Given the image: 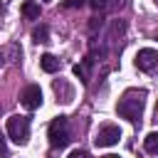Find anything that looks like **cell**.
<instances>
[{
  "label": "cell",
  "mask_w": 158,
  "mask_h": 158,
  "mask_svg": "<svg viewBox=\"0 0 158 158\" xmlns=\"http://www.w3.org/2000/svg\"><path fill=\"white\" fill-rule=\"evenodd\" d=\"M143 106H146V89H128L123 91V96L116 104V114L126 121H131L133 126L141 123L143 116Z\"/></svg>",
  "instance_id": "1"
},
{
  "label": "cell",
  "mask_w": 158,
  "mask_h": 158,
  "mask_svg": "<svg viewBox=\"0 0 158 158\" xmlns=\"http://www.w3.org/2000/svg\"><path fill=\"white\" fill-rule=\"evenodd\" d=\"M47 136H49V146L54 151H62L67 148V143L72 141V133H69V118L67 116H57L52 118L49 128H47Z\"/></svg>",
  "instance_id": "2"
},
{
  "label": "cell",
  "mask_w": 158,
  "mask_h": 158,
  "mask_svg": "<svg viewBox=\"0 0 158 158\" xmlns=\"http://www.w3.org/2000/svg\"><path fill=\"white\" fill-rule=\"evenodd\" d=\"M30 126H32L30 116H10L7 123H5L7 138H12V141L20 143V146L27 143V138H30Z\"/></svg>",
  "instance_id": "3"
},
{
  "label": "cell",
  "mask_w": 158,
  "mask_h": 158,
  "mask_svg": "<svg viewBox=\"0 0 158 158\" xmlns=\"http://www.w3.org/2000/svg\"><path fill=\"white\" fill-rule=\"evenodd\" d=\"M118 138H121V128L114 126V123H106V126H101V128L96 131L94 143H96L99 148H109V146H116Z\"/></svg>",
  "instance_id": "4"
},
{
  "label": "cell",
  "mask_w": 158,
  "mask_h": 158,
  "mask_svg": "<svg viewBox=\"0 0 158 158\" xmlns=\"http://www.w3.org/2000/svg\"><path fill=\"white\" fill-rule=\"evenodd\" d=\"M20 101H22V106H25L27 111L40 109V106H42V89H40L37 84L25 86V89H22V94H20Z\"/></svg>",
  "instance_id": "5"
},
{
  "label": "cell",
  "mask_w": 158,
  "mask_h": 158,
  "mask_svg": "<svg viewBox=\"0 0 158 158\" xmlns=\"http://www.w3.org/2000/svg\"><path fill=\"white\" fill-rule=\"evenodd\" d=\"M136 67H138L141 72H153V69L158 67V52L151 49V47L138 49V54H136Z\"/></svg>",
  "instance_id": "6"
},
{
  "label": "cell",
  "mask_w": 158,
  "mask_h": 158,
  "mask_svg": "<svg viewBox=\"0 0 158 158\" xmlns=\"http://www.w3.org/2000/svg\"><path fill=\"white\" fill-rule=\"evenodd\" d=\"M94 62H96V57H91V54H86L79 64H74V74L79 77V81L81 84H89V79H91V67H94Z\"/></svg>",
  "instance_id": "7"
},
{
  "label": "cell",
  "mask_w": 158,
  "mask_h": 158,
  "mask_svg": "<svg viewBox=\"0 0 158 158\" xmlns=\"http://www.w3.org/2000/svg\"><path fill=\"white\" fill-rule=\"evenodd\" d=\"M54 91H57L59 101H64V104H69V101L74 99V89H72L64 79H54Z\"/></svg>",
  "instance_id": "8"
},
{
  "label": "cell",
  "mask_w": 158,
  "mask_h": 158,
  "mask_svg": "<svg viewBox=\"0 0 158 158\" xmlns=\"http://www.w3.org/2000/svg\"><path fill=\"white\" fill-rule=\"evenodd\" d=\"M40 67H42V72L54 74V72H59V69H62V62H59L54 54H42V57H40Z\"/></svg>",
  "instance_id": "9"
},
{
  "label": "cell",
  "mask_w": 158,
  "mask_h": 158,
  "mask_svg": "<svg viewBox=\"0 0 158 158\" xmlns=\"http://www.w3.org/2000/svg\"><path fill=\"white\" fill-rule=\"evenodd\" d=\"M40 12H42V10H40V5H37L35 0H25V2H22V17H25V20H37Z\"/></svg>",
  "instance_id": "10"
},
{
  "label": "cell",
  "mask_w": 158,
  "mask_h": 158,
  "mask_svg": "<svg viewBox=\"0 0 158 158\" xmlns=\"http://www.w3.org/2000/svg\"><path fill=\"white\" fill-rule=\"evenodd\" d=\"M143 151H146L148 156H158V133H156V131H151V133L143 138Z\"/></svg>",
  "instance_id": "11"
},
{
  "label": "cell",
  "mask_w": 158,
  "mask_h": 158,
  "mask_svg": "<svg viewBox=\"0 0 158 158\" xmlns=\"http://www.w3.org/2000/svg\"><path fill=\"white\" fill-rule=\"evenodd\" d=\"M32 40H35L37 44H44V42H49V27H47V25H40V27H35V30H32Z\"/></svg>",
  "instance_id": "12"
},
{
  "label": "cell",
  "mask_w": 158,
  "mask_h": 158,
  "mask_svg": "<svg viewBox=\"0 0 158 158\" xmlns=\"http://www.w3.org/2000/svg\"><path fill=\"white\" fill-rule=\"evenodd\" d=\"M101 25H104V20H101V15H94V17L89 20V35H91V37H96V30H99Z\"/></svg>",
  "instance_id": "13"
},
{
  "label": "cell",
  "mask_w": 158,
  "mask_h": 158,
  "mask_svg": "<svg viewBox=\"0 0 158 158\" xmlns=\"http://www.w3.org/2000/svg\"><path fill=\"white\" fill-rule=\"evenodd\" d=\"M89 5H91V7H94V12L99 15V12H104V10H106L109 0H89Z\"/></svg>",
  "instance_id": "14"
},
{
  "label": "cell",
  "mask_w": 158,
  "mask_h": 158,
  "mask_svg": "<svg viewBox=\"0 0 158 158\" xmlns=\"http://www.w3.org/2000/svg\"><path fill=\"white\" fill-rule=\"evenodd\" d=\"M86 2H89V0H67L64 5H67V7H81V5H86Z\"/></svg>",
  "instance_id": "15"
},
{
  "label": "cell",
  "mask_w": 158,
  "mask_h": 158,
  "mask_svg": "<svg viewBox=\"0 0 158 158\" xmlns=\"http://www.w3.org/2000/svg\"><path fill=\"white\" fill-rule=\"evenodd\" d=\"M69 158H89V153H86V151H81V148H77V151H72V153H69Z\"/></svg>",
  "instance_id": "16"
},
{
  "label": "cell",
  "mask_w": 158,
  "mask_h": 158,
  "mask_svg": "<svg viewBox=\"0 0 158 158\" xmlns=\"http://www.w3.org/2000/svg\"><path fill=\"white\" fill-rule=\"evenodd\" d=\"M104 158H121V156H104Z\"/></svg>",
  "instance_id": "17"
},
{
  "label": "cell",
  "mask_w": 158,
  "mask_h": 158,
  "mask_svg": "<svg viewBox=\"0 0 158 158\" xmlns=\"http://www.w3.org/2000/svg\"><path fill=\"white\" fill-rule=\"evenodd\" d=\"M156 118H158V106H156Z\"/></svg>",
  "instance_id": "18"
},
{
  "label": "cell",
  "mask_w": 158,
  "mask_h": 158,
  "mask_svg": "<svg viewBox=\"0 0 158 158\" xmlns=\"http://www.w3.org/2000/svg\"><path fill=\"white\" fill-rule=\"evenodd\" d=\"M156 40H158V37H156Z\"/></svg>",
  "instance_id": "19"
},
{
  "label": "cell",
  "mask_w": 158,
  "mask_h": 158,
  "mask_svg": "<svg viewBox=\"0 0 158 158\" xmlns=\"http://www.w3.org/2000/svg\"><path fill=\"white\" fill-rule=\"evenodd\" d=\"M156 2H158V0H156Z\"/></svg>",
  "instance_id": "20"
}]
</instances>
